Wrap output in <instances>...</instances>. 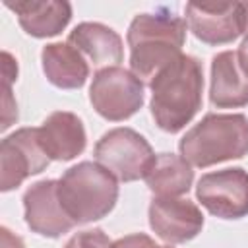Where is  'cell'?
Listing matches in <instances>:
<instances>
[{
    "instance_id": "obj_1",
    "label": "cell",
    "mask_w": 248,
    "mask_h": 248,
    "mask_svg": "<svg viewBox=\"0 0 248 248\" xmlns=\"http://www.w3.org/2000/svg\"><path fill=\"white\" fill-rule=\"evenodd\" d=\"M149 110L155 124L169 134L180 132L202 108L203 68L196 56L180 54L149 81Z\"/></svg>"
},
{
    "instance_id": "obj_2",
    "label": "cell",
    "mask_w": 248,
    "mask_h": 248,
    "mask_svg": "<svg viewBox=\"0 0 248 248\" xmlns=\"http://www.w3.org/2000/svg\"><path fill=\"white\" fill-rule=\"evenodd\" d=\"M186 19L174 14L134 16L126 41L130 46V68L141 81H151L159 70L182 54L186 43Z\"/></svg>"
},
{
    "instance_id": "obj_3",
    "label": "cell",
    "mask_w": 248,
    "mask_h": 248,
    "mask_svg": "<svg viewBox=\"0 0 248 248\" xmlns=\"http://www.w3.org/2000/svg\"><path fill=\"white\" fill-rule=\"evenodd\" d=\"M178 151L198 169L240 159L248 155V118L240 112H209L182 136Z\"/></svg>"
},
{
    "instance_id": "obj_4",
    "label": "cell",
    "mask_w": 248,
    "mask_h": 248,
    "mask_svg": "<svg viewBox=\"0 0 248 248\" xmlns=\"http://www.w3.org/2000/svg\"><path fill=\"white\" fill-rule=\"evenodd\" d=\"M58 198L76 225L108 215L118 200V180L99 163L81 161L58 178Z\"/></svg>"
},
{
    "instance_id": "obj_5",
    "label": "cell",
    "mask_w": 248,
    "mask_h": 248,
    "mask_svg": "<svg viewBox=\"0 0 248 248\" xmlns=\"http://www.w3.org/2000/svg\"><path fill=\"white\" fill-rule=\"evenodd\" d=\"M93 155L95 161L120 182L145 178L157 157L149 141L140 132L126 126L105 132L97 140Z\"/></svg>"
},
{
    "instance_id": "obj_6",
    "label": "cell",
    "mask_w": 248,
    "mask_h": 248,
    "mask_svg": "<svg viewBox=\"0 0 248 248\" xmlns=\"http://www.w3.org/2000/svg\"><path fill=\"white\" fill-rule=\"evenodd\" d=\"M89 101L105 120H126L143 107V81L132 70L120 66L97 70L89 87Z\"/></svg>"
},
{
    "instance_id": "obj_7",
    "label": "cell",
    "mask_w": 248,
    "mask_h": 248,
    "mask_svg": "<svg viewBox=\"0 0 248 248\" xmlns=\"http://www.w3.org/2000/svg\"><path fill=\"white\" fill-rule=\"evenodd\" d=\"M196 198L219 219H242L248 215V172L240 167L207 172L198 180Z\"/></svg>"
},
{
    "instance_id": "obj_8",
    "label": "cell",
    "mask_w": 248,
    "mask_h": 248,
    "mask_svg": "<svg viewBox=\"0 0 248 248\" xmlns=\"http://www.w3.org/2000/svg\"><path fill=\"white\" fill-rule=\"evenodd\" d=\"M50 159L41 147L39 128H19L0 141V190L17 188L27 176L39 174Z\"/></svg>"
},
{
    "instance_id": "obj_9",
    "label": "cell",
    "mask_w": 248,
    "mask_h": 248,
    "mask_svg": "<svg viewBox=\"0 0 248 248\" xmlns=\"http://www.w3.org/2000/svg\"><path fill=\"white\" fill-rule=\"evenodd\" d=\"M186 23L205 45H227L244 33L242 2H188Z\"/></svg>"
},
{
    "instance_id": "obj_10",
    "label": "cell",
    "mask_w": 248,
    "mask_h": 248,
    "mask_svg": "<svg viewBox=\"0 0 248 248\" xmlns=\"http://www.w3.org/2000/svg\"><path fill=\"white\" fill-rule=\"evenodd\" d=\"M21 202L27 227L41 236L58 238L76 227L60 203L58 180L54 178H45L31 184Z\"/></svg>"
},
{
    "instance_id": "obj_11",
    "label": "cell",
    "mask_w": 248,
    "mask_h": 248,
    "mask_svg": "<svg viewBox=\"0 0 248 248\" xmlns=\"http://www.w3.org/2000/svg\"><path fill=\"white\" fill-rule=\"evenodd\" d=\"M149 227L169 242L182 244L196 238L203 229L202 209L188 198H153L147 209Z\"/></svg>"
},
{
    "instance_id": "obj_12",
    "label": "cell",
    "mask_w": 248,
    "mask_h": 248,
    "mask_svg": "<svg viewBox=\"0 0 248 248\" xmlns=\"http://www.w3.org/2000/svg\"><path fill=\"white\" fill-rule=\"evenodd\" d=\"M39 141L50 161H72L87 145L83 120L68 110L50 112L39 126Z\"/></svg>"
},
{
    "instance_id": "obj_13",
    "label": "cell",
    "mask_w": 248,
    "mask_h": 248,
    "mask_svg": "<svg viewBox=\"0 0 248 248\" xmlns=\"http://www.w3.org/2000/svg\"><path fill=\"white\" fill-rule=\"evenodd\" d=\"M209 101L217 108H238L248 105V78L236 50H223L211 58Z\"/></svg>"
},
{
    "instance_id": "obj_14",
    "label": "cell",
    "mask_w": 248,
    "mask_h": 248,
    "mask_svg": "<svg viewBox=\"0 0 248 248\" xmlns=\"http://www.w3.org/2000/svg\"><path fill=\"white\" fill-rule=\"evenodd\" d=\"M4 6L17 16L21 29L35 39L62 33L72 19V4L66 0H6Z\"/></svg>"
},
{
    "instance_id": "obj_15",
    "label": "cell",
    "mask_w": 248,
    "mask_h": 248,
    "mask_svg": "<svg viewBox=\"0 0 248 248\" xmlns=\"http://www.w3.org/2000/svg\"><path fill=\"white\" fill-rule=\"evenodd\" d=\"M68 45L87 56L89 62L99 70L118 66V62L124 58L122 37L112 27L99 21L78 23L68 35Z\"/></svg>"
},
{
    "instance_id": "obj_16",
    "label": "cell",
    "mask_w": 248,
    "mask_h": 248,
    "mask_svg": "<svg viewBox=\"0 0 248 248\" xmlns=\"http://www.w3.org/2000/svg\"><path fill=\"white\" fill-rule=\"evenodd\" d=\"M41 64L46 79L58 89H79L89 78L85 56L68 43H48L41 50Z\"/></svg>"
},
{
    "instance_id": "obj_17",
    "label": "cell",
    "mask_w": 248,
    "mask_h": 248,
    "mask_svg": "<svg viewBox=\"0 0 248 248\" xmlns=\"http://www.w3.org/2000/svg\"><path fill=\"white\" fill-rule=\"evenodd\" d=\"M143 180L157 198H180L192 188L194 170L180 155L159 153Z\"/></svg>"
},
{
    "instance_id": "obj_18",
    "label": "cell",
    "mask_w": 248,
    "mask_h": 248,
    "mask_svg": "<svg viewBox=\"0 0 248 248\" xmlns=\"http://www.w3.org/2000/svg\"><path fill=\"white\" fill-rule=\"evenodd\" d=\"M112 240L101 229H87L72 234V238L64 244V248H110Z\"/></svg>"
},
{
    "instance_id": "obj_19",
    "label": "cell",
    "mask_w": 248,
    "mask_h": 248,
    "mask_svg": "<svg viewBox=\"0 0 248 248\" xmlns=\"http://www.w3.org/2000/svg\"><path fill=\"white\" fill-rule=\"evenodd\" d=\"M110 248H159V244L149 234L134 232V234H126V236L114 240Z\"/></svg>"
},
{
    "instance_id": "obj_20",
    "label": "cell",
    "mask_w": 248,
    "mask_h": 248,
    "mask_svg": "<svg viewBox=\"0 0 248 248\" xmlns=\"http://www.w3.org/2000/svg\"><path fill=\"white\" fill-rule=\"evenodd\" d=\"M14 120H17V105L12 101V89L8 83H4V118H2V130H6Z\"/></svg>"
},
{
    "instance_id": "obj_21",
    "label": "cell",
    "mask_w": 248,
    "mask_h": 248,
    "mask_svg": "<svg viewBox=\"0 0 248 248\" xmlns=\"http://www.w3.org/2000/svg\"><path fill=\"white\" fill-rule=\"evenodd\" d=\"M2 76H4V83H8V85H12V81L14 79H17V64H16V60L12 58V54L10 52H2Z\"/></svg>"
},
{
    "instance_id": "obj_22",
    "label": "cell",
    "mask_w": 248,
    "mask_h": 248,
    "mask_svg": "<svg viewBox=\"0 0 248 248\" xmlns=\"http://www.w3.org/2000/svg\"><path fill=\"white\" fill-rule=\"evenodd\" d=\"M0 232H2V248H25L23 240L17 234H12L8 227H2Z\"/></svg>"
},
{
    "instance_id": "obj_23",
    "label": "cell",
    "mask_w": 248,
    "mask_h": 248,
    "mask_svg": "<svg viewBox=\"0 0 248 248\" xmlns=\"http://www.w3.org/2000/svg\"><path fill=\"white\" fill-rule=\"evenodd\" d=\"M236 52H238V58H240V66H242V70L248 78V41H242Z\"/></svg>"
},
{
    "instance_id": "obj_24",
    "label": "cell",
    "mask_w": 248,
    "mask_h": 248,
    "mask_svg": "<svg viewBox=\"0 0 248 248\" xmlns=\"http://www.w3.org/2000/svg\"><path fill=\"white\" fill-rule=\"evenodd\" d=\"M242 10H244V39L242 41H248V2H242Z\"/></svg>"
},
{
    "instance_id": "obj_25",
    "label": "cell",
    "mask_w": 248,
    "mask_h": 248,
    "mask_svg": "<svg viewBox=\"0 0 248 248\" xmlns=\"http://www.w3.org/2000/svg\"><path fill=\"white\" fill-rule=\"evenodd\" d=\"M159 248H170V246H159Z\"/></svg>"
}]
</instances>
